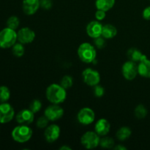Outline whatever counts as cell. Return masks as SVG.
Segmentation results:
<instances>
[{
  "label": "cell",
  "mask_w": 150,
  "mask_h": 150,
  "mask_svg": "<svg viewBox=\"0 0 150 150\" xmlns=\"http://www.w3.org/2000/svg\"><path fill=\"white\" fill-rule=\"evenodd\" d=\"M67 89H64L61 84L51 83L45 90V96L51 103L61 104L65 101L67 98Z\"/></svg>",
  "instance_id": "6da1fadb"
},
{
  "label": "cell",
  "mask_w": 150,
  "mask_h": 150,
  "mask_svg": "<svg viewBox=\"0 0 150 150\" xmlns=\"http://www.w3.org/2000/svg\"><path fill=\"white\" fill-rule=\"evenodd\" d=\"M77 54L81 61L86 64L93 63L97 57V51L95 47L92 44L87 42H83L79 45Z\"/></svg>",
  "instance_id": "7a4b0ae2"
},
{
  "label": "cell",
  "mask_w": 150,
  "mask_h": 150,
  "mask_svg": "<svg viewBox=\"0 0 150 150\" xmlns=\"http://www.w3.org/2000/svg\"><path fill=\"white\" fill-rule=\"evenodd\" d=\"M33 131L29 125H20L12 130L11 136L13 140L18 143H26L32 137Z\"/></svg>",
  "instance_id": "3957f363"
},
{
  "label": "cell",
  "mask_w": 150,
  "mask_h": 150,
  "mask_svg": "<svg viewBox=\"0 0 150 150\" xmlns=\"http://www.w3.org/2000/svg\"><path fill=\"white\" fill-rule=\"evenodd\" d=\"M17 40V32L14 29L6 27L0 31V48H12Z\"/></svg>",
  "instance_id": "277c9868"
},
{
  "label": "cell",
  "mask_w": 150,
  "mask_h": 150,
  "mask_svg": "<svg viewBox=\"0 0 150 150\" xmlns=\"http://www.w3.org/2000/svg\"><path fill=\"white\" fill-rule=\"evenodd\" d=\"M100 138L95 131H86L81 138V144L87 149H93L100 145Z\"/></svg>",
  "instance_id": "5b68a950"
},
{
  "label": "cell",
  "mask_w": 150,
  "mask_h": 150,
  "mask_svg": "<svg viewBox=\"0 0 150 150\" xmlns=\"http://www.w3.org/2000/svg\"><path fill=\"white\" fill-rule=\"evenodd\" d=\"M83 81L87 86L94 87L100 82V74L96 70L88 67L82 72Z\"/></svg>",
  "instance_id": "8992f818"
},
{
  "label": "cell",
  "mask_w": 150,
  "mask_h": 150,
  "mask_svg": "<svg viewBox=\"0 0 150 150\" xmlns=\"http://www.w3.org/2000/svg\"><path fill=\"white\" fill-rule=\"evenodd\" d=\"M64 109L59 104L51 103V105H48L44 111V116H45L50 122H55L60 120L64 116Z\"/></svg>",
  "instance_id": "52a82bcc"
},
{
  "label": "cell",
  "mask_w": 150,
  "mask_h": 150,
  "mask_svg": "<svg viewBox=\"0 0 150 150\" xmlns=\"http://www.w3.org/2000/svg\"><path fill=\"white\" fill-rule=\"evenodd\" d=\"M122 73L126 80L133 81L139 74L138 72V64L136 62L128 60L125 62L122 66Z\"/></svg>",
  "instance_id": "ba28073f"
},
{
  "label": "cell",
  "mask_w": 150,
  "mask_h": 150,
  "mask_svg": "<svg viewBox=\"0 0 150 150\" xmlns=\"http://www.w3.org/2000/svg\"><path fill=\"white\" fill-rule=\"evenodd\" d=\"M77 120L79 122L83 125H89L95 122V111L89 107L82 108L78 112Z\"/></svg>",
  "instance_id": "9c48e42d"
},
{
  "label": "cell",
  "mask_w": 150,
  "mask_h": 150,
  "mask_svg": "<svg viewBox=\"0 0 150 150\" xmlns=\"http://www.w3.org/2000/svg\"><path fill=\"white\" fill-rule=\"evenodd\" d=\"M15 117V110L7 102L0 104V123L6 124L13 120Z\"/></svg>",
  "instance_id": "30bf717a"
},
{
  "label": "cell",
  "mask_w": 150,
  "mask_h": 150,
  "mask_svg": "<svg viewBox=\"0 0 150 150\" xmlns=\"http://www.w3.org/2000/svg\"><path fill=\"white\" fill-rule=\"evenodd\" d=\"M18 41L21 43L29 44L32 43L35 39L36 34L35 31L29 27H23L19 29L17 32Z\"/></svg>",
  "instance_id": "8fae6325"
},
{
  "label": "cell",
  "mask_w": 150,
  "mask_h": 150,
  "mask_svg": "<svg viewBox=\"0 0 150 150\" xmlns=\"http://www.w3.org/2000/svg\"><path fill=\"white\" fill-rule=\"evenodd\" d=\"M61 134V129L58 125H48L44 131V138L48 143H54L57 141Z\"/></svg>",
  "instance_id": "7c38bea8"
},
{
  "label": "cell",
  "mask_w": 150,
  "mask_h": 150,
  "mask_svg": "<svg viewBox=\"0 0 150 150\" xmlns=\"http://www.w3.org/2000/svg\"><path fill=\"white\" fill-rule=\"evenodd\" d=\"M103 25L99 21H92L87 24L86 27V32L88 36L92 39L102 36V31Z\"/></svg>",
  "instance_id": "4fadbf2b"
},
{
  "label": "cell",
  "mask_w": 150,
  "mask_h": 150,
  "mask_svg": "<svg viewBox=\"0 0 150 150\" xmlns=\"http://www.w3.org/2000/svg\"><path fill=\"white\" fill-rule=\"evenodd\" d=\"M16 122L19 125H29L32 124L35 120V114L30 109H22L16 116Z\"/></svg>",
  "instance_id": "5bb4252c"
},
{
  "label": "cell",
  "mask_w": 150,
  "mask_h": 150,
  "mask_svg": "<svg viewBox=\"0 0 150 150\" xmlns=\"http://www.w3.org/2000/svg\"><path fill=\"white\" fill-rule=\"evenodd\" d=\"M40 7V0H23L22 9L27 16H32L38 11Z\"/></svg>",
  "instance_id": "9a60e30c"
},
{
  "label": "cell",
  "mask_w": 150,
  "mask_h": 150,
  "mask_svg": "<svg viewBox=\"0 0 150 150\" xmlns=\"http://www.w3.org/2000/svg\"><path fill=\"white\" fill-rule=\"evenodd\" d=\"M111 130V124L105 118H101L96 122L95 125V131L100 136H105Z\"/></svg>",
  "instance_id": "2e32d148"
},
{
  "label": "cell",
  "mask_w": 150,
  "mask_h": 150,
  "mask_svg": "<svg viewBox=\"0 0 150 150\" xmlns=\"http://www.w3.org/2000/svg\"><path fill=\"white\" fill-rule=\"evenodd\" d=\"M138 72L142 77L150 79V59L145 56L138 64Z\"/></svg>",
  "instance_id": "e0dca14e"
},
{
  "label": "cell",
  "mask_w": 150,
  "mask_h": 150,
  "mask_svg": "<svg viewBox=\"0 0 150 150\" xmlns=\"http://www.w3.org/2000/svg\"><path fill=\"white\" fill-rule=\"evenodd\" d=\"M117 32H118L117 29L114 25L107 23V24L103 25V26L102 36L105 40L113 39V38L117 36Z\"/></svg>",
  "instance_id": "ac0fdd59"
},
{
  "label": "cell",
  "mask_w": 150,
  "mask_h": 150,
  "mask_svg": "<svg viewBox=\"0 0 150 150\" xmlns=\"http://www.w3.org/2000/svg\"><path fill=\"white\" fill-rule=\"evenodd\" d=\"M127 57L129 58V60H131V61L136 63H139L146 56L142 52L141 50L138 49L136 48H130L127 51Z\"/></svg>",
  "instance_id": "d6986e66"
},
{
  "label": "cell",
  "mask_w": 150,
  "mask_h": 150,
  "mask_svg": "<svg viewBox=\"0 0 150 150\" xmlns=\"http://www.w3.org/2000/svg\"><path fill=\"white\" fill-rule=\"evenodd\" d=\"M116 0H96L95 7L97 10H103L105 12L109 11L114 7Z\"/></svg>",
  "instance_id": "ffe728a7"
},
{
  "label": "cell",
  "mask_w": 150,
  "mask_h": 150,
  "mask_svg": "<svg viewBox=\"0 0 150 150\" xmlns=\"http://www.w3.org/2000/svg\"><path fill=\"white\" fill-rule=\"evenodd\" d=\"M132 134L131 129L127 126H123L119 128L116 133V137L119 141L124 142L128 139Z\"/></svg>",
  "instance_id": "44dd1931"
},
{
  "label": "cell",
  "mask_w": 150,
  "mask_h": 150,
  "mask_svg": "<svg viewBox=\"0 0 150 150\" xmlns=\"http://www.w3.org/2000/svg\"><path fill=\"white\" fill-rule=\"evenodd\" d=\"M148 110L146 107L142 104H139L136 107L134 110V115L139 120L144 119L147 116Z\"/></svg>",
  "instance_id": "7402d4cb"
},
{
  "label": "cell",
  "mask_w": 150,
  "mask_h": 150,
  "mask_svg": "<svg viewBox=\"0 0 150 150\" xmlns=\"http://www.w3.org/2000/svg\"><path fill=\"white\" fill-rule=\"evenodd\" d=\"M115 142L113 138L105 136L101 138L100 141V146L103 149H111L114 147Z\"/></svg>",
  "instance_id": "603a6c76"
},
{
  "label": "cell",
  "mask_w": 150,
  "mask_h": 150,
  "mask_svg": "<svg viewBox=\"0 0 150 150\" xmlns=\"http://www.w3.org/2000/svg\"><path fill=\"white\" fill-rule=\"evenodd\" d=\"M12 53L16 57L20 58L24 55L25 48L23 46V44L21 42H16L12 47Z\"/></svg>",
  "instance_id": "cb8c5ba5"
},
{
  "label": "cell",
  "mask_w": 150,
  "mask_h": 150,
  "mask_svg": "<svg viewBox=\"0 0 150 150\" xmlns=\"http://www.w3.org/2000/svg\"><path fill=\"white\" fill-rule=\"evenodd\" d=\"M19 25H20V20L16 16H12L7 19V27L10 28L12 29H16L18 28Z\"/></svg>",
  "instance_id": "d4e9b609"
},
{
  "label": "cell",
  "mask_w": 150,
  "mask_h": 150,
  "mask_svg": "<svg viewBox=\"0 0 150 150\" xmlns=\"http://www.w3.org/2000/svg\"><path fill=\"white\" fill-rule=\"evenodd\" d=\"M10 91L5 86H0V102L5 103L10 99Z\"/></svg>",
  "instance_id": "484cf974"
},
{
  "label": "cell",
  "mask_w": 150,
  "mask_h": 150,
  "mask_svg": "<svg viewBox=\"0 0 150 150\" xmlns=\"http://www.w3.org/2000/svg\"><path fill=\"white\" fill-rule=\"evenodd\" d=\"M60 84H61L64 89H70V88H71L73 85V79L72 78V76L66 75V76H63L62 77L61 82H60Z\"/></svg>",
  "instance_id": "4316f807"
},
{
  "label": "cell",
  "mask_w": 150,
  "mask_h": 150,
  "mask_svg": "<svg viewBox=\"0 0 150 150\" xmlns=\"http://www.w3.org/2000/svg\"><path fill=\"white\" fill-rule=\"evenodd\" d=\"M42 102L40 100L35 99L30 103L29 108L34 114H36V113L39 112L40 111L41 108H42Z\"/></svg>",
  "instance_id": "83f0119b"
},
{
  "label": "cell",
  "mask_w": 150,
  "mask_h": 150,
  "mask_svg": "<svg viewBox=\"0 0 150 150\" xmlns=\"http://www.w3.org/2000/svg\"><path fill=\"white\" fill-rule=\"evenodd\" d=\"M49 120H48L45 116H42L38 118V120L36 122V126L39 129H45L48 126V122Z\"/></svg>",
  "instance_id": "f1b7e54d"
},
{
  "label": "cell",
  "mask_w": 150,
  "mask_h": 150,
  "mask_svg": "<svg viewBox=\"0 0 150 150\" xmlns=\"http://www.w3.org/2000/svg\"><path fill=\"white\" fill-rule=\"evenodd\" d=\"M104 94H105V89L101 85L98 84L94 86V95L96 98H102Z\"/></svg>",
  "instance_id": "f546056e"
},
{
  "label": "cell",
  "mask_w": 150,
  "mask_h": 150,
  "mask_svg": "<svg viewBox=\"0 0 150 150\" xmlns=\"http://www.w3.org/2000/svg\"><path fill=\"white\" fill-rule=\"evenodd\" d=\"M94 43L96 48H99V49H102L105 46V39L103 36L99 37L94 39Z\"/></svg>",
  "instance_id": "4dcf8cb0"
},
{
  "label": "cell",
  "mask_w": 150,
  "mask_h": 150,
  "mask_svg": "<svg viewBox=\"0 0 150 150\" xmlns=\"http://www.w3.org/2000/svg\"><path fill=\"white\" fill-rule=\"evenodd\" d=\"M40 4L42 9L45 10H49L53 7V1L52 0H40Z\"/></svg>",
  "instance_id": "1f68e13d"
},
{
  "label": "cell",
  "mask_w": 150,
  "mask_h": 150,
  "mask_svg": "<svg viewBox=\"0 0 150 150\" xmlns=\"http://www.w3.org/2000/svg\"><path fill=\"white\" fill-rule=\"evenodd\" d=\"M95 18L96 20L101 21L104 20L106 16V12L103 11V10H97V11L95 12Z\"/></svg>",
  "instance_id": "d6a6232c"
},
{
  "label": "cell",
  "mask_w": 150,
  "mask_h": 150,
  "mask_svg": "<svg viewBox=\"0 0 150 150\" xmlns=\"http://www.w3.org/2000/svg\"><path fill=\"white\" fill-rule=\"evenodd\" d=\"M142 16L146 21H150V6L146 7L142 12Z\"/></svg>",
  "instance_id": "836d02e7"
},
{
  "label": "cell",
  "mask_w": 150,
  "mask_h": 150,
  "mask_svg": "<svg viewBox=\"0 0 150 150\" xmlns=\"http://www.w3.org/2000/svg\"><path fill=\"white\" fill-rule=\"evenodd\" d=\"M114 149L115 150H126L127 149V148H126L125 146H122V145L118 144V145H117V146H114Z\"/></svg>",
  "instance_id": "e575fe53"
},
{
  "label": "cell",
  "mask_w": 150,
  "mask_h": 150,
  "mask_svg": "<svg viewBox=\"0 0 150 150\" xmlns=\"http://www.w3.org/2000/svg\"><path fill=\"white\" fill-rule=\"evenodd\" d=\"M60 150H71L72 148L70 146H67V145H64V146H62L61 147H59Z\"/></svg>",
  "instance_id": "d590c367"
}]
</instances>
